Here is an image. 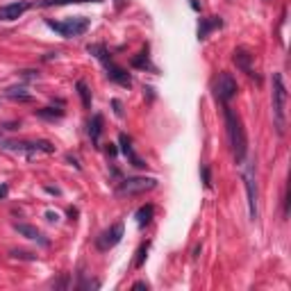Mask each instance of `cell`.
Returning a JSON list of instances; mask_svg holds the SVG:
<instances>
[{
    "mask_svg": "<svg viewBox=\"0 0 291 291\" xmlns=\"http://www.w3.org/2000/svg\"><path fill=\"white\" fill-rule=\"evenodd\" d=\"M132 66H134V69H150V62H148V55H146V53H139L137 57H134V59H132Z\"/></svg>",
    "mask_w": 291,
    "mask_h": 291,
    "instance_id": "obj_22",
    "label": "cell"
},
{
    "mask_svg": "<svg viewBox=\"0 0 291 291\" xmlns=\"http://www.w3.org/2000/svg\"><path fill=\"white\" fill-rule=\"evenodd\" d=\"M271 105H273V123L277 134L282 137L287 127V87L280 73H273V89H271Z\"/></svg>",
    "mask_w": 291,
    "mask_h": 291,
    "instance_id": "obj_2",
    "label": "cell"
},
{
    "mask_svg": "<svg viewBox=\"0 0 291 291\" xmlns=\"http://www.w3.org/2000/svg\"><path fill=\"white\" fill-rule=\"evenodd\" d=\"M46 216H48V221H57V214H53V212H48Z\"/></svg>",
    "mask_w": 291,
    "mask_h": 291,
    "instance_id": "obj_31",
    "label": "cell"
},
{
    "mask_svg": "<svg viewBox=\"0 0 291 291\" xmlns=\"http://www.w3.org/2000/svg\"><path fill=\"white\" fill-rule=\"evenodd\" d=\"M103 64H105V69H107V77H109L111 82H116L118 87H132V77L123 66L114 64V59H107Z\"/></svg>",
    "mask_w": 291,
    "mask_h": 291,
    "instance_id": "obj_9",
    "label": "cell"
},
{
    "mask_svg": "<svg viewBox=\"0 0 291 291\" xmlns=\"http://www.w3.org/2000/svg\"><path fill=\"white\" fill-rule=\"evenodd\" d=\"M236 91H239V87H236V80L230 73H218V77H216V82H214V93L216 98L221 100L223 105H228L232 98L236 96Z\"/></svg>",
    "mask_w": 291,
    "mask_h": 291,
    "instance_id": "obj_7",
    "label": "cell"
},
{
    "mask_svg": "<svg viewBox=\"0 0 291 291\" xmlns=\"http://www.w3.org/2000/svg\"><path fill=\"white\" fill-rule=\"evenodd\" d=\"M118 141H121V150H123V155L130 160V164L134 168H146L148 164H146V160H141L137 153H134V148H132V141H130V137L127 134H121L118 137Z\"/></svg>",
    "mask_w": 291,
    "mask_h": 291,
    "instance_id": "obj_12",
    "label": "cell"
},
{
    "mask_svg": "<svg viewBox=\"0 0 291 291\" xmlns=\"http://www.w3.org/2000/svg\"><path fill=\"white\" fill-rule=\"evenodd\" d=\"M148 248H150V241H146L139 246L137 250V257H134V269H141L144 266V259H146V253H148Z\"/></svg>",
    "mask_w": 291,
    "mask_h": 291,
    "instance_id": "obj_21",
    "label": "cell"
},
{
    "mask_svg": "<svg viewBox=\"0 0 291 291\" xmlns=\"http://www.w3.org/2000/svg\"><path fill=\"white\" fill-rule=\"evenodd\" d=\"M14 230L18 235H23L25 239H32V241H41L43 246H48V241L41 236V232L35 228V225H28V223H14Z\"/></svg>",
    "mask_w": 291,
    "mask_h": 291,
    "instance_id": "obj_13",
    "label": "cell"
},
{
    "mask_svg": "<svg viewBox=\"0 0 291 291\" xmlns=\"http://www.w3.org/2000/svg\"><path fill=\"white\" fill-rule=\"evenodd\" d=\"M50 30H55L59 36L64 39H75V36H82L87 30H89L91 21L87 16H73V18H66V21H46Z\"/></svg>",
    "mask_w": 291,
    "mask_h": 291,
    "instance_id": "obj_3",
    "label": "cell"
},
{
    "mask_svg": "<svg viewBox=\"0 0 291 291\" xmlns=\"http://www.w3.org/2000/svg\"><path fill=\"white\" fill-rule=\"evenodd\" d=\"M232 62H235V64H236V69L243 71L246 75L255 77V69H253V55H250L248 50L236 48L235 53H232Z\"/></svg>",
    "mask_w": 291,
    "mask_h": 291,
    "instance_id": "obj_11",
    "label": "cell"
},
{
    "mask_svg": "<svg viewBox=\"0 0 291 291\" xmlns=\"http://www.w3.org/2000/svg\"><path fill=\"white\" fill-rule=\"evenodd\" d=\"M12 257L14 259H28V262H35L36 259V255H32L28 250H12Z\"/></svg>",
    "mask_w": 291,
    "mask_h": 291,
    "instance_id": "obj_23",
    "label": "cell"
},
{
    "mask_svg": "<svg viewBox=\"0 0 291 291\" xmlns=\"http://www.w3.org/2000/svg\"><path fill=\"white\" fill-rule=\"evenodd\" d=\"M7 194H9V187H7V184H2V187H0V200H2V198H7Z\"/></svg>",
    "mask_w": 291,
    "mask_h": 291,
    "instance_id": "obj_27",
    "label": "cell"
},
{
    "mask_svg": "<svg viewBox=\"0 0 291 291\" xmlns=\"http://www.w3.org/2000/svg\"><path fill=\"white\" fill-rule=\"evenodd\" d=\"M23 77L25 80H35V77H39V73L36 71H23Z\"/></svg>",
    "mask_w": 291,
    "mask_h": 291,
    "instance_id": "obj_25",
    "label": "cell"
},
{
    "mask_svg": "<svg viewBox=\"0 0 291 291\" xmlns=\"http://www.w3.org/2000/svg\"><path fill=\"white\" fill-rule=\"evenodd\" d=\"M0 146L5 150H14V153H23L28 157H36V155H53L55 146L50 141H0Z\"/></svg>",
    "mask_w": 291,
    "mask_h": 291,
    "instance_id": "obj_4",
    "label": "cell"
},
{
    "mask_svg": "<svg viewBox=\"0 0 291 291\" xmlns=\"http://www.w3.org/2000/svg\"><path fill=\"white\" fill-rule=\"evenodd\" d=\"M100 137H103V114H93L89 121V139L91 144L98 146L100 144Z\"/></svg>",
    "mask_w": 291,
    "mask_h": 291,
    "instance_id": "obj_14",
    "label": "cell"
},
{
    "mask_svg": "<svg viewBox=\"0 0 291 291\" xmlns=\"http://www.w3.org/2000/svg\"><path fill=\"white\" fill-rule=\"evenodd\" d=\"M66 284H69V275H64L62 280H59V282L55 284V289H64V287H66Z\"/></svg>",
    "mask_w": 291,
    "mask_h": 291,
    "instance_id": "obj_26",
    "label": "cell"
},
{
    "mask_svg": "<svg viewBox=\"0 0 291 291\" xmlns=\"http://www.w3.org/2000/svg\"><path fill=\"white\" fill-rule=\"evenodd\" d=\"M223 21L218 16H212V18H200V25H198V39H207L209 32L216 28H221Z\"/></svg>",
    "mask_w": 291,
    "mask_h": 291,
    "instance_id": "obj_15",
    "label": "cell"
},
{
    "mask_svg": "<svg viewBox=\"0 0 291 291\" xmlns=\"http://www.w3.org/2000/svg\"><path fill=\"white\" fill-rule=\"evenodd\" d=\"M107 155H111V157L116 155V148H114V144H109V146H107Z\"/></svg>",
    "mask_w": 291,
    "mask_h": 291,
    "instance_id": "obj_29",
    "label": "cell"
},
{
    "mask_svg": "<svg viewBox=\"0 0 291 291\" xmlns=\"http://www.w3.org/2000/svg\"><path fill=\"white\" fill-rule=\"evenodd\" d=\"M114 107H116V114H118V116H123V109H121V103H118V100H114Z\"/></svg>",
    "mask_w": 291,
    "mask_h": 291,
    "instance_id": "obj_30",
    "label": "cell"
},
{
    "mask_svg": "<svg viewBox=\"0 0 291 291\" xmlns=\"http://www.w3.org/2000/svg\"><path fill=\"white\" fill-rule=\"evenodd\" d=\"M7 98H12V100H21V103H30V100H32V96L28 93L25 87H9Z\"/></svg>",
    "mask_w": 291,
    "mask_h": 291,
    "instance_id": "obj_19",
    "label": "cell"
},
{
    "mask_svg": "<svg viewBox=\"0 0 291 291\" xmlns=\"http://www.w3.org/2000/svg\"><path fill=\"white\" fill-rule=\"evenodd\" d=\"M223 116H225V127H228V139L230 146H232V153H235V160L241 164L246 160V153H248V139H246L243 123L241 118L232 111L230 105H223Z\"/></svg>",
    "mask_w": 291,
    "mask_h": 291,
    "instance_id": "obj_1",
    "label": "cell"
},
{
    "mask_svg": "<svg viewBox=\"0 0 291 291\" xmlns=\"http://www.w3.org/2000/svg\"><path fill=\"white\" fill-rule=\"evenodd\" d=\"M75 89H77V93H80V98H82V107L84 109H91V91H89V87H87V82H84V80H77Z\"/></svg>",
    "mask_w": 291,
    "mask_h": 291,
    "instance_id": "obj_20",
    "label": "cell"
},
{
    "mask_svg": "<svg viewBox=\"0 0 291 291\" xmlns=\"http://www.w3.org/2000/svg\"><path fill=\"white\" fill-rule=\"evenodd\" d=\"M116 2V9H123V0H114Z\"/></svg>",
    "mask_w": 291,
    "mask_h": 291,
    "instance_id": "obj_32",
    "label": "cell"
},
{
    "mask_svg": "<svg viewBox=\"0 0 291 291\" xmlns=\"http://www.w3.org/2000/svg\"><path fill=\"white\" fill-rule=\"evenodd\" d=\"M243 164V184H246V194H248V212L250 218H257V178H255V162H241Z\"/></svg>",
    "mask_w": 291,
    "mask_h": 291,
    "instance_id": "obj_6",
    "label": "cell"
},
{
    "mask_svg": "<svg viewBox=\"0 0 291 291\" xmlns=\"http://www.w3.org/2000/svg\"><path fill=\"white\" fill-rule=\"evenodd\" d=\"M39 118H43V121H57V118H62L64 116V109L62 107H43V109H36L35 111Z\"/></svg>",
    "mask_w": 291,
    "mask_h": 291,
    "instance_id": "obj_18",
    "label": "cell"
},
{
    "mask_svg": "<svg viewBox=\"0 0 291 291\" xmlns=\"http://www.w3.org/2000/svg\"><path fill=\"white\" fill-rule=\"evenodd\" d=\"M155 184H157V180L155 178H139V175H134V178H125V180L118 182L116 187V196H139V194H146V191H150V189H155Z\"/></svg>",
    "mask_w": 291,
    "mask_h": 291,
    "instance_id": "obj_5",
    "label": "cell"
},
{
    "mask_svg": "<svg viewBox=\"0 0 291 291\" xmlns=\"http://www.w3.org/2000/svg\"><path fill=\"white\" fill-rule=\"evenodd\" d=\"M153 216H155V205H150V202H148V205H141V207L137 209V216H134V218H137L139 228H146L148 223L153 221Z\"/></svg>",
    "mask_w": 291,
    "mask_h": 291,
    "instance_id": "obj_16",
    "label": "cell"
},
{
    "mask_svg": "<svg viewBox=\"0 0 291 291\" xmlns=\"http://www.w3.org/2000/svg\"><path fill=\"white\" fill-rule=\"evenodd\" d=\"M80 2H103V0H39L36 7H62V5H80Z\"/></svg>",
    "mask_w": 291,
    "mask_h": 291,
    "instance_id": "obj_17",
    "label": "cell"
},
{
    "mask_svg": "<svg viewBox=\"0 0 291 291\" xmlns=\"http://www.w3.org/2000/svg\"><path fill=\"white\" fill-rule=\"evenodd\" d=\"M132 289H148V282H134Z\"/></svg>",
    "mask_w": 291,
    "mask_h": 291,
    "instance_id": "obj_28",
    "label": "cell"
},
{
    "mask_svg": "<svg viewBox=\"0 0 291 291\" xmlns=\"http://www.w3.org/2000/svg\"><path fill=\"white\" fill-rule=\"evenodd\" d=\"M30 7H32V5H30V2H25V0L9 2V5H5V7H0V18H5V21H16V18L25 14Z\"/></svg>",
    "mask_w": 291,
    "mask_h": 291,
    "instance_id": "obj_10",
    "label": "cell"
},
{
    "mask_svg": "<svg viewBox=\"0 0 291 291\" xmlns=\"http://www.w3.org/2000/svg\"><path fill=\"white\" fill-rule=\"evenodd\" d=\"M202 180H205V184H207V187H212V178H209V168L207 166L202 168Z\"/></svg>",
    "mask_w": 291,
    "mask_h": 291,
    "instance_id": "obj_24",
    "label": "cell"
},
{
    "mask_svg": "<svg viewBox=\"0 0 291 291\" xmlns=\"http://www.w3.org/2000/svg\"><path fill=\"white\" fill-rule=\"evenodd\" d=\"M121 239H123V223H114V225H109L105 232H100V236L96 239V248L107 253V250H111L114 246H118Z\"/></svg>",
    "mask_w": 291,
    "mask_h": 291,
    "instance_id": "obj_8",
    "label": "cell"
}]
</instances>
